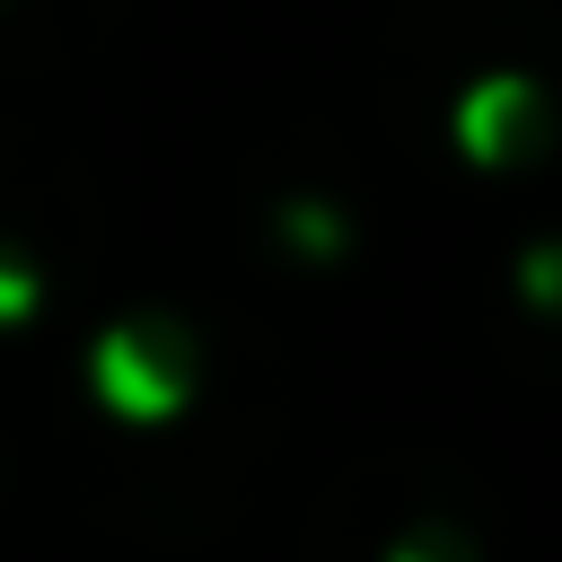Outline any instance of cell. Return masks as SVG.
<instances>
[{
  "mask_svg": "<svg viewBox=\"0 0 562 562\" xmlns=\"http://www.w3.org/2000/svg\"><path fill=\"white\" fill-rule=\"evenodd\" d=\"M97 378H105V395H114L123 413H167V404H176V386H184V378H176V369L132 334V325L97 351Z\"/></svg>",
  "mask_w": 562,
  "mask_h": 562,
  "instance_id": "cell-1",
  "label": "cell"
}]
</instances>
